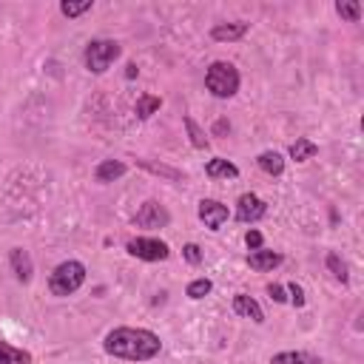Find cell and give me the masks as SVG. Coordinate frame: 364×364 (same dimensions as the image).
Returning <instances> with one entry per match:
<instances>
[{
    "mask_svg": "<svg viewBox=\"0 0 364 364\" xmlns=\"http://www.w3.org/2000/svg\"><path fill=\"white\" fill-rule=\"evenodd\" d=\"M205 173L210 179H236L239 176V168L230 162V159H222V156H213L205 162Z\"/></svg>",
    "mask_w": 364,
    "mask_h": 364,
    "instance_id": "13",
    "label": "cell"
},
{
    "mask_svg": "<svg viewBox=\"0 0 364 364\" xmlns=\"http://www.w3.org/2000/svg\"><path fill=\"white\" fill-rule=\"evenodd\" d=\"M94 9V0H82V3H71V0H63L60 3V11L71 20V17H80V14H85V11H91Z\"/></svg>",
    "mask_w": 364,
    "mask_h": 364,
    "instance_id": "24",
    "label": "cell"
},
{
    "mask_svg": "<svg viewBox=\"0 0 364 364\" xmlns=\"http://www.w3.org/2000/svg\"><path fill=\"white\" fill-rule=\"evenodd\" d=\"M210 290H213V282H210L208 276H199V279H193V282L185 287V296L196 301V299H205Z\"/></svg>",
    "mask_w": 364,
    "mask_h": 364,
    "instance_id": "22",
    "label": "cell"
},
{
    "mask_svg": "<svg viewBox=\"0 0 364 364\" xmlns=\"http://www.w3.org/2000/svg\"><path fill=\"white\" fill-rule=\"evenodd\" d=\"M139 165L148 168V171H154V173H162V176H168V179H173V182L185 179L182 171H173V168H168V165H156V162H151V159H139Z\"/></svg>",
    "mask_w": 364,
    "mask_h": 364,
    "instance_id": "25",
    "label": "cell"
},
{
    "mask_svg": "<svg viewBox=\"0 0 364 364\" xmlns=\"http://www.w3.org/2000/svg\"><path fill=\"white\" fill-rule=\"evenodd\" d=\"M9 264H11V273H14V279H17L20 284H28V282H31V276H34V262H31V256H28L26 247H11V250H9Z\"/></svg>",
    "mask_w": 364,
    "mask_h": 364,
    "instance_id": "9",
    "label": "cell"
},
{
    "mask_svg": "<svg viewBox=\"0 0 364 364\" xmlns=\"http://www.w3.org/2000/svg\"><path fill=\"white\" fill-rule=\"evenodd\" d=\"M82 284H85V264L77 262V259L60 262V264L51 270V276H48V290H51V296H57V299H65V296L77 293Z\"/></svg>",
    "mask_w": 364,
    "mask_h": 364,
    "instance_id": "2",
    "label": "cell"
},
{
    "mask_svg": "<svg viewBox=\"0 0 364 364\" xmlns=\"http://www.w3.org/2000/svg\"><path fill=\"white\" fill-rule=\"evenodd\" d=\"M270 364H321V358L304 350H284V353H276Z\"/></svg>",
    "mask_w": 364,
    "mask_h": 364,
    "instance_id": "16",
    "label": "cell"
},
{
    "mask_svg": "<svg viewBox=\"0 0 364 364\" xmlns=\"http://www.w3.org/2000/svg\"><path fill=\"white\" fill-rule=\"evenodd\" d=\"M168 222H171V213H168L156 199L142 202V208H139L136 216H134V225H136V228H151V230L165 228Z\"/></svg>",
    "mask_w": 364,
    "mask_h": 364,
    "instance_id": "7",
    "label": "cell"
},
{
    "mask_svg": "<svg viewBox=\"0 0 364 364\" xmlns=\"http://www.w3.org/2000/svg\"><path fill=\"white\" fill-rule=\"evenodd\" d=\"M245 34H247V23H242V20L216 23V26L210 28V40H216V43H236V40H242Z\"/></svg>",
    "mask_w": 364,
    "mask_h": 364,
    "instance_id": "11",
    "label": "cell"
},
{
    "mask_svg": "<svg viewBox=\"0 0 364 364\" xmlns=\"http://www.w3.org/2000/svg\"><path fill=\"white\" fill-rule=\"evenodd\" d=\"M182 122H185V131H188V136H191V145L199 148V151H205V148H208V136H205V131L196 125V119H193V117H182Z\"/></svg>",
    "mask_w": 364,
    "mask_h": 364,
    "instance_id": "20",
    "label": "cell"
},
{
    "mask_svg": "<svg viewBox=\"0 0 364 364\" xmlns=\"http://www.w3.org/2000/svg\"><path fill=\"white\" fill-rule=\"evenodd\" d=\"M225 128H230V125H228V122H225V119H219V122H216V128H213V134H222V131H225Z\"/></svg>",
    "mask_w": 364,
    "mask_h": 364,
    "instance_id": "31",
    "label": "cell"
},
{
    "mask_svg": "<svg viewBox=\"0 0 364 364\" xmlns=\"http://www.w3.org/2000/svg\"><path fill=\"white\" fill-rule=\"evenodd\" d=\"M136 74H139V68H136L134 63H128V65H125V77H128V80H134Z\"/></svg>",
    "mask_w": 364,
    "mask_h": 364,
    "instance_id": "30",
    "label": "cell"
},
{
    "mask_svg": "<svg viewBox=\"0 0 364 364\" xmlns=\"http://www.w3.org/2000/svg\"><path fill=\"white\" fill-rule=\"evenodd\" d=\"M125 250L142 262H162L171 256V247L162 242V239H154V236H136V239H128Z\"/></svg>",
    "mask_w": 364,
    "mask_h": 364,
    "instance_id": "5",
    "label": "cell"
},
{
    "mask_svg": "<svg viewBox=\"0 0 364 364\" xmlns=\"http://www.w3.org/2000/svg\"><path fill=\"white\" fill-rule=\"evenodd\" d=\"M239 82H242V77H239V71H236L233 63L216 60V63H210L208 71H205V88H208L216 100L233 97V94L239 91Z\"/></svg>",
    "mask_w": 364,
    "mask_h": 364,
    "instance_id": "3",
    "label": "cell"
},
{
    "mask_svg": "<svg viewBox=\"0 0 364 364\" xmlns=\"http://www.w3.org/2000/svg\"><path fill=\"white\" fill-rule=\"evenodd\" d=\"M182 256H185L188 264H202V247L193 245V242H188V245L182 247Z\"/></svg>",
    "mask_w": 364,
    "mask_h": 364,
    "instance_id": "26",
    "label": "cell"
},
{
    "mask_svg": "<svg viewBox=\"0 0 364 364\" xmlns=\"http://www.w3.org/2000/svg\"><path fill=\"white\" fill-rule=\"evenodd\" d=\"M233 313L242 316V318H250L253 324H262L264 321V310L259 307V301L247 293H236L233 296Z\"/></svg>",
    "mask_w": 364,
    "mask_h": 364,
    "instance_id": "10",
    "label": "cell"
},
{
    "mask_svg": "<svg viewBox=\"0 0 364 364\" xmlns=\"http://www.w3.org/2000/svg\"><path fill=\"white\" fill-rule=\"evenodd\" d=\"M247 264H250L253 270H259V273H267V270H273V267L282 264V253L259 247V250H250V253H247Z\"/></svg>",
    "mask_w": 364,
    "mask_h": 364,
    "instance_id": "12",
    "label": "cell"
},
{
    "mask_svg": "<svg viewBox=\"0 0 364 364\" xmlns=\"http://www.w3.org/2000/svg\"><path fill=\"white\" fill-rule=\"evenodd\" d=\"M256 165H259L267 176H282V171H284V156H282L279 151H262V154L256 156Z\"/></svg>",
    "mask_w": 364,
    "mask_h": 364,
    "instance_id": "15",
    "label": "cell"
},
{
    "mask_svg": "<svg viewBox=\"0 0 364 364\" xmlns=\"http://www.w3.org/2000/svg\"><path fill=\"white\" fill-rule=\"evenodd\" d=\"M267 293H270V299H273V301H279V304H284V301H287V296H284L287 290H284L282 284H267Z\"/></svg>",
    "mask_w": 364,
    "mask_h": 364,
    "instance_id": "29",
    "label": "cell"
},
{
    "mask_svg": "<svg viewBox=\"0 0 364 364\" xmlns=\"http://www.w3.org/2000/svg\"><path fill=\"white\" fill-rule=\"evenodd\" d=\"M336 11H338L347 23H358V20H361V3H358V0H338V3H336Z\"/></svg>",
    "mask_w": 364,
    "mask_h": 364,
    "instance_id": "23",
    "label": "cell"
},
{
    "mask_svg": "<svg viewBox=\"0 0 364 364\" xmlns=\"http://www.w3.org/2000/svg\"><path fill=\"white\" fill-rule=\"evenodd\" d=\"M245 245H247L250 250H259V247L264 245V236H262V230H256V228H250V230L245 233Z\"/></svg>",
    "mask_w": 364,
    "mask_h": 364,
    "instance_id": "28",
    "label": "cell"
},
{
    "mask_svg": "<svg viewBox=\"0 0 364 364\" xmlns=\"http://www.w3.org/2000/svg\"><path fill=\"white\" fill-rule=\"evenodd\" d=\"M264 216H267V202H264L262 196H256V193H242V196L236 199V219H239V222L253 225V222H259V219H264Z\"/></svg>",
    "mask_w": 364,
    "mask_h": 364,
    "instance_id": "6",
    "label": "cell"
},
{
    "mask_svg": "<svg viewBox=\"0 0 364 364\" xmlns=\"http://www.w3.org/2000/svg\"><path fill=\"white\" fill-rule=\"evenodd\" d=\"M196 213H199V219L205 222L208 230H219V228L228 222V216H230V213H228V205H222L219 199H202Z\"/></svg>",
    "mask_w": 364,
    "mask_h": 364,
    "instance_id": "8",
    "label": "cell"
},
{
    "mask_svg": "<svg viewBox=\"0 0 364 364\" xmlns=\"http://www.w3.org/2000/svg\"><path fill=\"white\" fill-rule=\"evenodd\" d=\"M125 162H119V159H102L97 168H94V179L97 182H114V179H119V176H125Z\"/></svg>",
    "mask_w": 364,
    "mask_h": 364,
    "instance_id": "14",
    "label": "cell"
},
{
    "mask_svg": "<svg viewBox=\"0 0 364 364\" xmlns=\"http://www.w3.org/2000/svg\"><path fill=\"white\" fill-rule=\"evenodd\" d=\"M159 105H162V100H159L156 94H142V97L136 100V105H134V114H136L139 119H148V117H154V114L159 111Z\"/></svg>",
    "mask_w": 364,
    "mask_h": 364,
    "instance_id": "19",
    "label": "cell"
},
{
    "mask_svg": "<svg viewBox=\"0 0 364 364\" xmlns=\"http://www.w3.org/2000/svg\"><path fill=\"white\" fill-rule=\"evenodd\" d=\"M287 293H290V304L293 307H304V290H301V284H296V282H287V287H284Z\"/></svg>",
    "mask_w": 364,
    "mask_h": 364,
    "instance_id": "27",
    "label": "cell"
},
{
    "mask_svg": "<svg viewBox=\"0 0 364 364\" xmlns=\"http://www.w3.org/2000/svg\"><path fill=\"white\" fill-rule=\"evenodd\" d=\"M0 364H31V355L9 341H0Z\"/></svg>",
    "mask_w": 364,
    "mask_h": 364,
    "instance_id": "18",
    "label": "cell"
},
{
    "mask_svg": "<svg viewBox=\"0 0 364 364\" xmlns=\"http://www.w3.org/2000/svg\"><path fill=\"white\" fill-rule=\"evenodd\" d=\"M102 350L108 355L125 358V361H151L154 355H159L162 341L156 333H151L145 327H114L102 338Z\"/></svg>",
    "mask_w": 364,
    "mask_h": 364,
    "instance_id": "1",
    "label": "cell"
},
{
    "mask_svg": "<svg viewBox=\"0 0 364 364\" xmlns=\"http://www.w3.org/2000/svg\"><path fill=\"white\" fill-rule=\"evenodd\" d=\"M316 151H318V145H316L313 139L299 136V139L290 145V159H293V162H307L310 156H316Z\"/></svg>",
    "mask_w": 364,
    "mask_h": 364,
    "instance_id": "17",
    "label": "cell"
},
{
    "mask_svg": "<svg viewBox=\"0 0 364 364\" xmlns=\"http://www.w3.org/2000/svg\"><path fill=\"white\" fill-rule=\"evenodd\" d=\"M119 54H122V46L117 40H91L82 51V63L91 74H105Z\"/></svg>",
    "mask_w": 364,
    "mask_h": 364,
    "instance_id": "4",
    "label": "cell"
},
{
    "mask_svg": "<svg viewBox=\"0 0 364 364\" xmlns=\"http://www.w3.org/2000/svg\"><path fill=\"white\" fill-rule=\"evenodd\" d=\"M324 264H327V270H330V273H333V276H336L341 284H347V282H350L347 264H344V259H341L338 253H333V250H330V253H327V259H324Z\"/></svg>",
    "mask_w": 364,
    "mask_h": 364,
    "instance_id": "21",
    "label": "cell"
}]
</instances>
